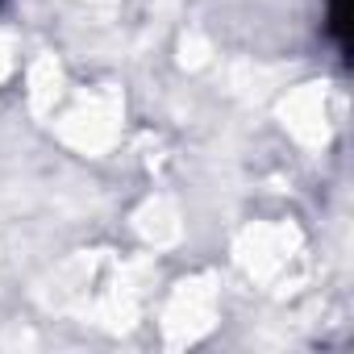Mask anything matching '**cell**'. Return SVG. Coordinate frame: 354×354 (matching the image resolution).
Here are the masks:
<instances>
[{"mask_svg": "<svg viewBox=\"0 0 354 354\" xmlns=\"http://www.w3.org/2000/svg\"><path fill=\"white\" fill-rule=\"evenodd\" d=\"M329 34L342 50V59L350 63V0H329Z\"/></svg>", "mask_w": 354, "mask_h": 354, "instance_id": "obj_1", "label": "cell"}, {"mask_svg": "<svg viewBox=\"0 0 354 354\" xmlns=\"http://www.w3.org/2000/svg\"><path fill=\"white\" fill-rule=\"evenodd\" d=\"M0 5H5V0H0Z\"/></svg>", "mask_w": 354, "mask_h": 354, "instance_id": "obj_2", "label": "cell"}]
</instances>
